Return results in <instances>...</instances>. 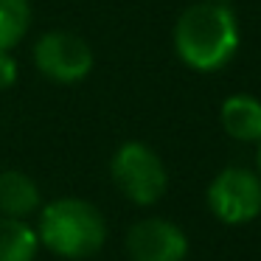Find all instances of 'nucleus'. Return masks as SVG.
Returning a JSON list of instances; mask_svg holds the SVG:
<instances>
[{
    "label": "nucleus",
    "instance_id": "nucleus-3",
    "mask_svg": "<svg viewBox=\"0 0 261 261\" xmlns=\"http://www.w3.org/2000/svg\"><path fill=\"white\" fill-rule=\"evenodd\" d=\"M110 174H113L118 191L141 208L154 205L169 186V174H166V166L158 158V152L138 141L118 146V152L110 160Z\"/></svg>",
    "mask_w": 261,
    "mask_h": 261
},
{
    "label": "nucleus",
    "instance_id": "nucleus-13",
    "mask_svg": "<svg viewBox=\"0 0 261 261\" xmlns=\"http://www.w3.org/2000/svg\"><path fill=\"white\" fill-rule=\"evenodd\" d=\"M211 3H227V0H211Z\"/></svg>",
    "mask_w": 261,
    "mask_h": 261
},
{
    "label": "nucleus",
    "instance_id": "nucleus-2",
    "mask_svg": "<svg viewBox=\"0 0 261 261\" xmlns=\"http://www.w3.org/2000/svg\"><path fill=\"white\" fill-rule=\"evenodd\" d=\"M37 236L45 250L59 258H90L107 242V222L101 211L79 197H62L40 211Z\"/></svg>",
    "mask_w": 261,
    "mask_h": 261
},
{
    "label": "nucleus",
    "instance_id": "nucleus-4",
    "mask_svg": "<svg viewBox=\"0 0 261 261\" xmlns=\"http://www.w3.org/2000/svg\"><path fill=\"white\" fill-rule=\"evenodd\" d=\"M208 208L225 225H247L261 214V174L242 166L219 171L208 186Z\"/></svg>",
    "mask_w": 261,
    "mask_h": 261
},
{
    "label": "nucleus",
    "instance_id": "nucleus-1",
    "mask_svg": "<svg viewBox=\"0 0 261 261\" xmlns=\"http://www.w3.org/2000/svg\"><path fill=\"white\" fill-rule=\"evenodd\" d=\"M239 48L236 14L225 3H194L174 25V51L197 73L222 70Z\"/></svg>",
    "mask_w": 261,
    "mask_h": 261
},
{
    "label": "nucleus",
    "instance_id": "nucleus-9",
    "mask_svg": "<svg viewBox=\"0 0 261 261\" xmlns=\"http://www.w3.org/2000/svg\"><path fill=\"white\" fill-rule=\"evenodd\" d=\"M40 247L37 227L14 216H0V261H34Z\"/></svg>",
    "mask_w": 261,
    "mask_h": 261
},
{
    "label": "nucleus",
    "instance_id": "nucleus-6",
    "mask_svg": "<svg viewBox=\"0 0 261 261\" xmlns=\"http://www.w3.org/2000/svg\"><path fill=\"white\" fill-rule=\"evenodd\" d=\"M126 255L132 261H182L188 255V239L171 219H141L126 233Z\"/></svg>",
    "mask_w": 261,
    "mask_h": 261
},
{
    "label": "nucleus",
    "instance_id": "nucleus-7",
    "mask_svg": "<svg viewBox=\"0 0 261 261\" xmlns=\"http://www.w3.org/2000/svg\"><path fill=\"white\" fill-rule=\"evenodd\" d=\"M219 121L230 138L242 143H258L261 141V101L253 96H230L222 101Z\"/></svg>",
    "mask_w": 261,
    "mask_h": 261
},
{
    "label": "nucleus",
    "instance_id": "nucleus-8",
    "mask_svg": "<svg viewBox=\"0 0 261 261\" xmlns=\"http://www.w3.org/2000/svg\"><path fill=\"white\" fill-rule=\"evenodd\" d=\"M40 186L23 171H0V216L25 219L40 211Z\"/></svg>",
    "mask_w": 261,
    "mask_h": 261
},
{
    "label": "nucleus",
    "instance_id": "nucleus-11",
    "mask_svg": "<svg viewBox=\"0 0 261 261\" xmlns=\"http://www.w3.org/2000/svg\"><path fill=\"white\" fill-rule=\"evenodd\" d=\"M17 59L12 57V51L0 54V90H9L17 85Z\"/></svg>",
    "mask_w": 261,
    "mask_h": 261
},
{
    "label": "nucleus",
    "instance_id": "nucleus-12",
    "mask_svg": "<svg viewBox=\"0 0 261 261\" xmlns=\"http://www.w3.org/2000/svg\"><path fill=\"white\" fill-rule=\"evenodd\" d=\"M258 171H261V141H258Z\"/></svg>",
    "mask_w": 261,
    "mask_h": 261
},
{
    "label": "nucleus",
    "instance_id": "nucleus-5",
    "mask_svg": "<svg viewBox=\"0 0 261 261\" xmlns=\"http://www.w3.org/2000/svg\"><path fill=\"white\" fill-rule=\"evenodd\" d=\"M34 65L42 76L59 85H76L93 70V51L87 40L70 31H48L34 45Z\"/></svg>",
    "mask_w": 261,
    "mask_h": 261
},
{
    "label": "nucleus",
    "instance_id": "nucleus-10",
    "mask_svg": "<svg viewBox=\"0 0 261 261\" xmlns=\"http://www.w3.org/2000/svg\"><path fill=\"white\" fill-rule=\"evenodd\" d=\"M31 25L29 0H0V54L14 51Z\"/></svg>",
    "mask_w": 261,
    "mask_h": 261
}]
</instances>
